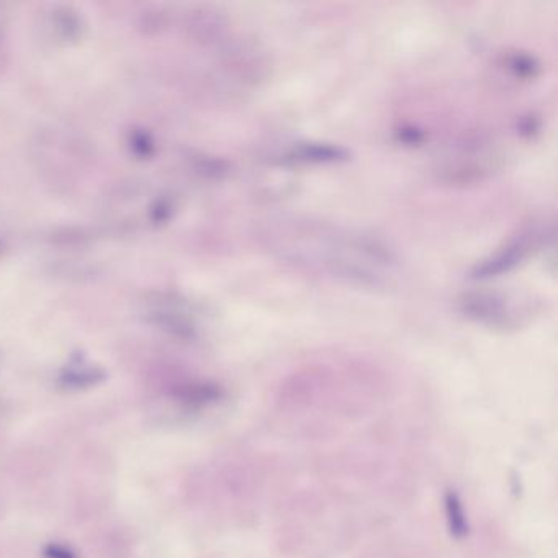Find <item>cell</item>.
Segmentation results:
<instances>
[{"label": "cell", "instance_id": "obj_1", "mask_svg": "<svg viewBox=\"0 0 558 558\" xmlns=\"http://www.w3.org/2000/svg\"><path fill=\"white\" fill-rule=\"evenodd\" d=\"M458 308L468 318L493 328H511L517 314L507 296L496 290L465 291L458 298Z\"/></svg>", "mask_w": 558, "mask_h": 558}, {"label": "cell", "instance_id": "obj_2", "mask_svg": "<svg viewBox=\"0 0 558 558\" xmlns=\"http://www.w3.org/2000/svg\"><path fill=\"white\" fill-rule=\"evenodd\" d=\"M500 156L493 151L481 150L480 145L463 146L460 154L453 159L444 162L439 167V177L447 184H472V182L481 180L498 167Z\"/></svg>", "mask_w": 558, "mask_h": 558}, {"label": "cell", "instance_id": "obj_3", "mask_svg": "<svg viewBox=\"0 0 558 558\" xmlns=\"http://www.w3.org/2000/svg\"><path fill=\"white\" fill-rule=\"evenodd\" d=\"M539 238L540 236L536 230L524 231L516 239H512L510 244H506L505 248L493 254L491 258L477 264L472 270V277L490 279L505 272H510L511 269L519 265L532 253V249L539 243Z\"/></svg>", "mask_w": 558, "mask_h": 558}, {"label": "cell", "instance_id": "obj_4", "mask_svg": "<svg viewBox=\"0 0 558 558\" xmlns=\"http://www.w3.org/2000/svg\"><path fill=\"white\" fill-rule=\"evenodd\" d=\"M349 157V151L343 146L328 145V142H305L296 145L288 152V159L303 162H334Z\"/></svg>", "mask_w": 558, "mask_h": 558}, {"label": "cell", "instance_id": "obj_5", "mask_svg": "<svg viewBox=\"0 0 558 558\" xmlns=\"http://www.w3.org/2000/svg\"><path fill=\"white\" fill-rule=\"evenodd\" d=\"M507 67L512 69V72H514L516 76L531 77L536 76L537 69H539V64H537L536 59L529 56V54L514 53L507 58Z\"/></svg>", "mask_w": 558, "mask_h": 558}]
</instances>
